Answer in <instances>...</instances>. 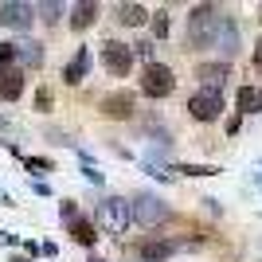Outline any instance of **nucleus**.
<instances>
[{
    "instance_id": "nucleus-1",
    "label": "nucleus",
    "mask_w": 262,
    "mask_h": 262,
    "mask_svg": "<svg viewBox=\"0 0 262 262\" xmlns=\"http://www.w3.org/2000/svg\"><path fill=\"white\" fill-rule=\"evenodd\" d=\"M227 20V12L215 8V4H196V8L188 12V32H184V43L192 47H211L215 43L219 28Z\"/></svg>"
},
{
    "instance_id": "nucleus-2",
    "label": "nucleus",
    "mask_w": 262,
    "mask_h": 262,
    "mask_svg": "<svg viewBox=\"0 0 262 262\" xmlns=\"http://www.w3.org/2000/svg\"><path fill=\"white\" fill-rule=\"evenodd\" d=\"M133 223V211H129V204L121 196H110V200H102V208H98V215H94V227H102L106 235H125V227Z\"/></svg>"
},
{
    "instance_id": "nucleus-3",
    "label": "nucleus",
    "mask_w": 262,
    "mask_h": 262,
    "mask_svg": "<svg viewBox=\"0 0 262 262\" xmlns=\"http://www.w3.org/2000/svg\"><path fill=\"white\" fill-rule=\"evenodd\" d=\"M129 211H133V219H137V223H145V227H157V223H164V219L172 215V211H168V204H164L161 196H153V192H141V196L129 204Z\"/></svg>"
},
{
    "instance_id": "nucleus-4",
    "label": "nucleus",
    "mask_w": 262,
    "mask_h": 262,
    "mask_svg": "<svg viewBox=\"0 0 262 262\" xmlns=\"http://www.w3.org/2000/svg\"><path fill=\"white\" fill-rule=\"evenodd\" d=\"M172 86H176V78H172V71H168L164 63H149V67H145L141 90L149 94V98H168V94H172Z\"/></svg>"
},
{
    "instance_id": "nucleus-5",
    "label": "nucleus",
    "mask_w": 262,
    "mask_h": 262,
    "mask_svg": "<svg viewBox=\"0 0 262 262\" xmlns=\"http://www.w3.org/2000/svg\"><path fill=\"white\" fill-rule=\"evenodd\" d=\"M188 114L196 121H215L219 114H223V94H219V90H200V94H192V98H188Z\"/></svg>"
},
{
    "instance_id": "nucleus-6",
    "label": "nucleus",
    "mask_w": 262,
    "mask_h": 262,
    "mask_svg": "<svg viewBox=\"0 0 262 262\" xmlns=\"http://www.w3.org/2000/svg\"><path fill=\"white\" fill-rule=\"evenodd\" d=\"M102 67H106L110 75L125 78L129 67H133V51L125 43H118V39H110V43H102Z\"/></svg>"
},
{
    "instance_id": "nucleus-7",
    "label": "nucleus",
    "mask_w": 262,
    "mask_h": 262,
    "mask_svg": "<svg viewBox=\"0 0 262 262\" xmlns=\"http://www.w3.org/2000/svg\"><path fill=\"white\" fill-rule=\"evenodd\" d=\"M32 20H35V4H20V0H4V4H0V24H4V28L28 32Z\"/></svg>"
},
{
    "instance_id": "nucleus-8",
    "label": "nucleus",
    "mask_w": 262,
    "mask_h": 262,
    "mask_svg": "<svg viewBox=\"0 0 262 262\" xmlns=\"http://www.w3.org/2000/svg\"><path fill=\"white\" fill-rule=\"evenodd\" d=\"M24 94V71L16 63L0 67V102H16Z\"/></svg>"
},
{
    "instance_id": "nucleus-9",
    "label": "nucleus",
    "mask_w": 262,
    "mask_h": 262,
    "mask_svg": "<svg viewBox=\"0 0 262 262\" xmlns=\"http://www.w3.org/2000/svg\"><path fill=\"white\" fill-rule=\"evenodd\" d=\"M102 114L106 118H133V94L129 90H114L102 98Z\"/></svg>"
},
{
    "instance_id": "nucleus-10",
    "label": "nucleus",
    "mask_w": 262,
    "mask_h": 262,
    "mask_svg": "<svg viewBox=\"0 0 262 262\" xmlns=\"http://www.w3.org/2000/svg\"><path fill=\"white\" fill-rule=\"evenodd\" d=\"M16 47V67H39L43 63V43H35V39H20V43H12Z\"/></svg>"
},
{
    "instance_id": "nucleus-11",
    "label": "nucleus",
    "mask_w": 262,
    "mask_h": 262,
    "mask_svg": "<svg viewBox=\"0 0 262 262\" xmlns=\"http://www.w3.org/2000/svg\"><path fill=\"white\" fill-rule=\"evenodd\" d=\"M211 47H219L223 55H235V51H239V28H235L231 16L223 20V28H219V35H215V43H211Z\"/></svg>"
},
{
    "instance_id": "nucleus-12",
    "label": "nucleus",
    "mask_w": 262,
    "mask_h": 262,
    "mask_svg": "<svg viewBox=\"0 0 262 262\" xmlns=\"http://www.w3.org/2000/svg\"><path fill=\"white\" fill-rule=\"evenodd\" d=\"M75 16H71V28H75V32H82V28H90V24L98 20V4H94V0H82V4H75Z\"/></svg>"
},
{
    "instance_id": "nucleus-13",
    "label": "nucleus",
    "mask_w": 262,
    "mask_h": 262,
    "mask_svg": "<svg viewBox=\"0 0 262 262\" xmlns=\"http://www.w3.org/2000/svg\"><path fill=\"white\" fill-rule=\"evenodd\" d=\"M196 78H204V82H208V90L223 86V78H227V63H200V67H196Z\"/></svg>"
},
{
    "instance_id": "nucleus-14",
    "label": "nucleus",
    "mask_w": 262,
    "mask_h": 262,
    "mask_svg": "<svg viewBox=\"0 0 262 262\" xmlns=\"http://www.w3.org/2000/svg\"><path fill=\"white\" fill-rule=\"evenodd\" d=\"M86 63H90V51H86V47H78V55L67 63V71H63V78L71 82V86H75V82H82V75H86Z\"/></svg>"
},
{
    "instance_id": "nucleus-15",
    "label": "nucleus",
    "mask_w": 262,
    "mask_h": 262,
    "mask_svg": "<svg viewBox=\"0 0 262 262\" xmlns=\"http://www.w3.org/2000/svg\"><path fill=\"white\" fill-rule=\"evenodd\" d=\"M137 251H141V258H145V262H164L168 254L176 251V243H164V239H161V243H141Z\"/></svg>"
},
{
    "instance_id": "nucleus-16",
    "label": "nucleus",
    "mask_w": 262,
    "mask_h": 262,
    "mask_svg": "<svg viewBox=\"0 0 262 262\" xmlns=\"http://www.w3.org/2000/svg\"><path fill=\"white\" fill-rule=\"evenodd\" d=\"M118 20L125 28H137V24L149 20V8H141V4H118Z\"/></svg>"
},
{
    "instance_id": "nucleus-17",
    "label": "nucleus",
    "mask_w": 262,
    "mask_h": 262,
    "mask_svg": "<svg viewBox=\"0 0 262 262\" xmlns=\"http://www.w3.org/2000/svg\"><path fill=\"white\" fill-rule=\"evenodd\" d=\"M71 235H75V239L82 243V247H94V239H98V235H94V223H90V219H71Z\"/></svg>"
},
{
    "instance_id": "nucleus-18",
    "label": "nucleus",
    "mask_w": 262,
    "mask_h": 262,
    "mask_svg": "<svg viewBox=\"0 0 262 262\" xmlns=\"http://www.w3.org/2000/svg\"><path fill=\"white\" fill-rule=\"evenodd\" d=\"M254 106H262V94H258V90H251V86H243L239 90V110H243V114H251Z\"/></svg>"
},
{
    "instance_id": "nucleus-19",
    "label": "nucleus",
    "mask_w": 262,
    "mask_h": 262,
    "mask_svg": "<svg viewBox=\"0 0 262 262\" xmlns=\"http://www.w3.org/2000/svg\"><path fill=\"white\" fill-rule=\"evenodd\" d=\"M180 172H188V176H215L219 168H211V164H184Z\"/></svg>"
},
{
    "instance_id": "nucleus-20",
    "label": "nucleus",
    "mask_w": 262,
    "mask_h": 262,
    "mask_svg": "<svg viewBox=\"0 0 262 262\" xmlns=\"http://www.w3.org/2000/svg\"><path fill=\"white\" fill-rule=\"evenodd\" d=\"M35 12H43V20H47V24H55V20H59V12H63V4H39Z\"/></svg>"
},
{
    "instance_id": "nucleus-21",
    "label": "nucleus",
    "mask_w": 262,
    "mask_h": 262,
    "mask_svg": "<svg viewBox=\"0 0 262 262\" xmlns=\"http://www.w3.org/2000/svg\"><path fill=\"white\" fill-rule=\"evenodd\" d=\"M153 32H157V35H168V12H164V8L153 16Z\"/></svg>"
},
{
    "instance_id": "nucleus-22",
    "label": "nucleus",
    "mask_w": 262,
    "mask_h": 262,
    "mask_svg": "<svg viewBox=\"0 0 262 262\" xmlns=\"http://www.w3.org/2000/svg\"><path fill=\"white\" fill-rule=\"evenodd\" d=\"M63 219H78L75 215V200H63Z\"/></svg>"
},
{
    "instance_id": "nucleus-23",
    "label": "nucleus",
    "mask_w": 262,
    "mask_h": 262,
    "mask_svg": "<svg viewBox=\"0 0 262 262\" xmlns=\"http://www.w3.org/2000/svg\"><path fill=\"white\" fill-rule=\"evenodd\" d=\"M28 168H51V161H43V157H32V161H28Z\"/></svg>"
},
{
    "instance_id": "nucleus-24",
    "label": "nucleus",
    "mask_w": 262,
    "mask_h": 262,
    "mask_svg": "<svg viewBox=\"0 0 262 262\" xmlns=\"http://www.w3.org/2000/svg\"><path fill=\"white\" fill-rule=\"evenodd\" d=\"M254 67L262 71V43H258V51H254Z\"/></svg>"
},
{
    "instance_id": "nucleus-25",
    "label": "nucleus",
    "mask_w": 262,
    "mask_h": 262,
    "mask_svg": "<svg viewBox=\"0 0 262 262\" xmlns=\"http://www.w3.org/2000/svg\"><path fill=\"white\" fill-rule=\"evenodd\" d=\"M258 12H262V8H258ZM258 20H262V16H258Z\"/></svg>"
}]
</instances>
